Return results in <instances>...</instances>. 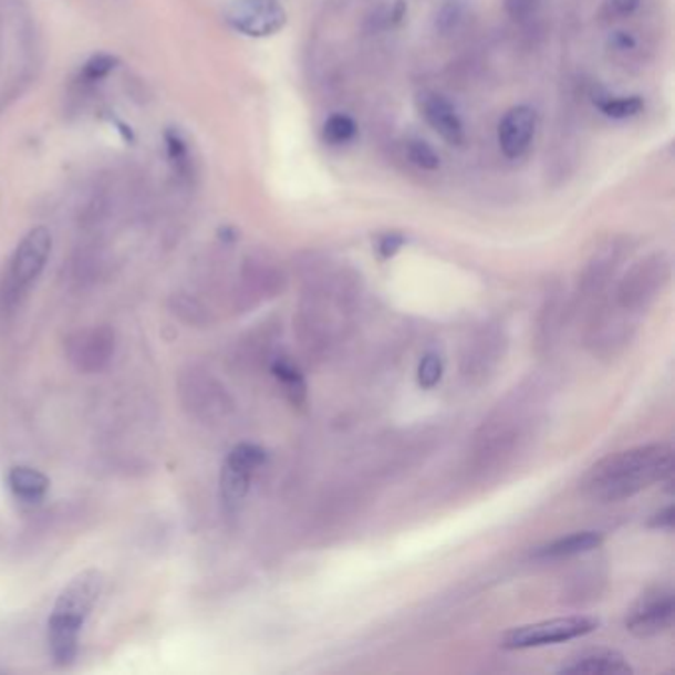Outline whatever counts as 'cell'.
Masks as SVG:
<instances>
[{
  "label": "cell",
  "instance_id": "cell-1",
  "mask_svg": "<svg viewBox=\"0 0 675 675\" xmlns=\"http://www.w3.org/2000/svg\"><path fill=\"white\" fill-rule=\"evenodd\" d=\"M674 474V448L669 444H646L610 454L596 461L581 481V491L599 503L632 498Z\"/></svg>",
  "mask_w": 675,
  "mask_h": 675
},
{
  "label": "cell",
  "instance_id": "cell-2",
  "mask_svg": "<svg viewBox=\"0 0 675 675\" xmlns=\"http://www.w3.org/2000/svg\"><path fill=\"white\" fill-rule=\"evenodd\" d=\"M104 591V574L84 571L75 574L60 592L48 620V646L58 666H70L77 654L80 632Z\"/></svg>",
  "mask_w": 675,
  "mask_h": 675
},
{
  "label": "cell",
  "instance_id": "cell-3",
  "mask_svg": "<svg viewBox=\"0 0 675 675\" xmlns=\"http://www.w3.org/2000/svg\"><path fill=\"white\" fill-rule=\"evenodd\" d=\"M52 252V235L44 226L30 230L29 235L20 240L14 253L10 256L9 270L4 276V295L10 301L22 298L32 288V283L40 278L46 268L48 258Z\"/></svg>",
  "mask_w": 675,
  "mask_h": 675
},
{
  "label": "cell",
  "instance_id": "cell-4",
  "mask_svg": "<svg viewBox=\"0 0 675 675\" xmlns=\"http://www.w3.org/2000/svg\"><path fill=\"white\" fill-rule=\"evenodd\" d=\"M599 620L591 616H567V619L543 620L527 626L509 630L501 638L506 650H526V647L551 646L569 640L581 638L599 629Z\"/></svg>",
  "mask_w": 675,
  "mask_h": 675
},
{
  "label": "cell",
  "instance_id": "cell-5",
  "mask_svg": "<svg viewBox=\"0 0 675 675\" xmlns=\"http://www.w3.org/2000/svg\"><path fill=\"white\" fill-rule=\"evenodd\" d=\"M230 29L250 38H270L288 22L280 0H232L225 10Z\"/></svg>",
  "mask_w": 675,
  "mask_h": 675
},
{
  "label": "cell",
  "instance_id": "cell-6",
  "mask_svg": "<svg viewBox=\"0 0 675 675\" xmlns=\"http://www.w3.org/2000/svg\"><path fill=\"white\" fill-rule=\"evenodd\" d=\"M674 591L657 586L644 592L626 616V630L636 638H654L674 624Z\"/></svg>",
  "mask_w": 675,
  "mask_h": 675
},
{
  "label": "cell",
  "instance_id": "cell-7",
  "mask_svg": "<svg viewBox=\"0 0 675 675\" xmlns=\"http://www.w3.org/2000/svg\"><path fill=\"white\" fill-rule=\"evenodd\" d=\"M263 461L266 451L256 444H238L228 454L220 476L222 501L228 509H236L245 501L252 486L253 474L262 468Z\"/></svg>",
  "mask_w": 675,
  "mask_h": 675
},
{
  "label": "cell",
  "instance_id": "cell-8",
  "mask_svg": "<svg viewBox=\"0 0 675 675\" xmlns=\"http://www.w3.org/2000/svg\"><path fill=\"white\" fill-rule=\"evenodd\" d=\"M537 129V113L529 105H517L503 115L499 123V147L507 159H519L526 155Z\"/></svg>",
  "mask_w": 675,
  "mask_h": 675
},
{
  "label": "cell",
  "instance_id": "cell-9",
  "mask_svg": "<svg viewBox=\"0 0 675 675\" xmlns=\"http://www.w3.org/2000/svg\"><path fill=\"white\" fill-rule=\"evenodd\" d=\"M420 107H423L424 120L432 129L451 147H460L466 139V133H464V123H461L456 107L440 94H424Z\"/></svg>",
  "mask_w": 675,
  "mask_h": 675
},
{
  "label": "cell",
  "instance_id": "cell-10",
  "mask_svg": "<svg viewBox=\"0 0 675 675\" xmlns=\"http://www.w3.org/2000/svg\"><path fill=\"white\" fill-rule=\"evenodd\" d=\"M559 674L567 675H630L634 669L629 660L616 650H591L572 657L559 667Z\"/></svg>",
  "mask_w": 675,
  "mask_h": 675
},
{
  "label": "cell",
  "instance_id": "cell-11",
  "mask_svg": "<svg viewBox=\"0 0 675 675\" xmlns=\"http://www.w3.org/2000/svg\"><path fill=\"white\" fill-rule=\"evenodd\" d=\"M72 359L84 371H100L112 359L115 341L107 329H92L77 333L72 341Z\"/></svg>",
  "mask_w": 675,
  "mask_h": 675
},
{
  "label": "cell",
  "instance_id": "cell-12",
  "mask_svg": "<svg viewBox=\"0 0 675 675\" xmlns=\"http://www.w3.org/2000/svg\"><path fill=\"white\" fill-rule=\"evenodd\" d=\"M602 534L599 531H579V533L567 534L561 539H554L551 543L543 544L534 551V559L539 561H563L579 554L591 553L601 547Z\"/></svg>",
  "mask_w": 675,
  "mask_h": 675
},
{
  "label": "cell",
  "instance_id": "cell-13",
  "mask_svg": "<svg viewBox=\"0 0 675 675\" xmlns=\"http://www.w3.org/2000/svg\"><path fill=\"white\" fill-rule=\"evenodd\" d=\"M620 258L622 256H620L619 246L616 245L606 246L601 252L594 253V258H592L589 268L584 270V276H582L581 300H589V298L601 295L604 285L609 283L610 276L616 270Z\"/></svg>",
  "mask_w": 675,
  "mask_h": 675
},
{
  "label": "cell",
  "instance_id": "cell-14",
  "mask_svg": "<svg viewBox=\"0 0 675 675\" xmlns=\"http://www.w3.org/2000/svg\"><path fill=\"white\" fill-rule=\"evenodd\" d=\"M9 488L22 501L38 503L46 496L50 481L38 469L29 468V466H17V468L10 469Z\"/></svg>",
  "mask_w": 675,
  "mask_h": 675
},
{
  "label": "cell",
  "instance_id": "cell-15",
  "mask_svg": "<svg viewBox=\"0 0 675 675\" xmlns=\"http://www.w3.org/2000/svg\"><path fill=\"white\" fill-rule=\"evenodd\" d=\"M272 373L282 383L285 396L290 398L291 404L303 406L308 401V385L303 381L300 368L290 363L288 359H278L272 365Z\"/></svg>",
  "mask_w": 675,
  "mask_h": 675
},
{
  "label": "cell",
  "instance_id": "cell-16",
  "mask_svg": "<svg viewBox=\"0 0 675 675\" xmlns=\"http://www.w3.org/2000/svg\"><path fill=\"white\" fill-rule=\"evenodd\" d=\"M165 147H167V157L169 163L173 165V169L177 173L180 178L190 177V169H193V160H190V149H188L187 139L185 135L169 127L165 132Z\"/></svg>",
  "mask_w": 675,
  "mask_h": 675
},
{
  "label": "cell",
  "instance_id": "cell-17",
  "mask_svg": "<svg viewBox=\"0 0 675 675\" xmlns=\"http://www.w3.org/2000/svg\"><path fill=\"white\" fill-rule=\"evenodd\" d=\"M599 107L606 117L612 120H630L636 117L644 110V102L638 95H609L604 100H599Z\"/></svg>",
  "mask_w": 675,
  "mask_h": 675
},
{
  "label": "cell",
  "instance_id": "cell-18",
  "mask_svg": "<svg viewBox=\"0 0 675 675\" xmlns=\"http://www.w3.org/2000/svg\"><path fill=\"white\" fill-rule=\"evenodd\" d=\"M356 123L353 117H349L345 113H335L331 115L325 125H323V137L331 145H345L355 137Z\"/></svg>",
  "mask_w": 675,
  "mask_h": 675
},
{
  "label": "cell",
  "instance_id": "cell-19",
  "mask_svg": "<svg viewBox=\"0 0 675 675\" xmlns=\"http://www.w3.org/2000/svg\"><path fill=\"white\" fill-rule=\"evenodd\" d=\"M117 58L112 54H95L82 68V77L85 82H102L117 68Z\"/></svg>",
  "mask_w": 675,
  "mask_h": 675
},
{
  "label": "cell",
  "instance_id": "cell-20",
  "mask_svg": "<svg viewBox=\"0 0 675 675\" xmlns=\"http://www.w3.org/2000/svg\"><path fill=\"white\" fill-rule=\"evenodd\" d=\"M408 159H411V163L416 165L418 169L423 170H436L440 167V157H438V153L432 149L428 143L424 142L408 143Z\"/></svg>",
  "mask_w": 675,
  "mask_h": 675
},
{
  "label": "cell",
  "instance_id": "cell-21",
  "mask_svg": "<svg viewBox=\"0 0 675 675\" xmlns=\"http://www.w3.org/2000/svg\"><path fill=\"white\" fill-rule=\"evenodd\" d=\"M444 375V363L436 353H428L424 356L423 363L418 366V385L423 388H434L442 381Z\"/></svg>",
  "mask_w": 675,
  "mask_h": 675
},
{
  "label": "cell",
  "instance_id": "cell-22",
  "mask_svg": "<svg viewBox=\"0 0 675 675\" xmlns=\"http://www.w3.org/2000/svg\"><path fill=\"white\" fill-rule=\"evenodd\" d=\"M507 12L516 20L529 19L533 14L534 0H506Z\"/></svg>",
  "mask_w": 675,
  "mask_h": 675
},
{
  "label": "cell",
  "instance_id": "cell-23",
  "mask_svg": "<svg viewBox=\"0 0 675 675\" xmlns=\"http://www.w3.org/2000/svg\"><path fill=\"white\" fill-rule=\"evenodd\" d=\"M404 238L398 235H386L378 240V253L383 258H393L394 253L403 248Z\"/></svg>",
  "mask_w": 675,
  "mask_h": 675
},
{
  "label": "cell",
  "instance_id": "cell-24",
  "mask_svg": "<svg viewBox=\"0 0 675 675\" xmlns=\"http://www.w3.org/2000/svg\"><path fill=\"white\" fill-rule=\"evenodd\" d=\"M674 506H667L664 511H660L657 516L652 517V521H650V527H654V529H667V531H672V529H674Z\"/></svg>",
  "mask_w": 675,
  "mask_h": 675
},
{
  "label": "cell",
  "instance_id": "cell-25",
  "mask_svg": "<svg viewBox=\"0 0 675 675\" xmlns=\"http://www.w3.org/2000/svg\"><path fill=\"white\" fill-rule=\"evenodd\" d=\"M609 7L619 17H630L640 7V0H609Z\"/></svg>",
  "mask_w": 675,
  "mask_h": 675
},
{
  "label": "cell",
  "instance_id": "cell-26",
  "mask_svg": "<svg viewBox=\"0 0 675 675\" xmlns=\"http://www.w3.org/2000/svg\"><path fill=\"white\" fill-rule=\"evenodd\" d=\"M612 46L620 48V50H632L636 46V40L632 38L629 32H614V37L610 38Z\"/></svg>",
  "mask_w": 675,
  "mask_h": 675
}]
</instances>
